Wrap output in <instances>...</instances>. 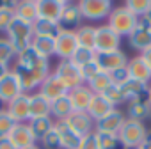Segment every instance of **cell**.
Wrapping results in <instances>:
<instances>
[{"instance_id": "6da1fadb", "label": "cell", "mask_w": 151, "mask_h": 149, "mask_svg": "<svg viewBox=\"0 0 151 149\" xmlns=\"http://www.w3.org/2000/svg\"><path fill=\"white\" fill-rule=\"evenodd\" d=\"M13 71L20 78V84H22V89H23L25 94H30L32 91L39 89V85L50 77V73H52L48 59L41 57L32 48L25 50L23 53H20L16 57Z\"/></svg>"}, {"instance_id": "4dcf8cb0", "label": "cell", "mask_w": 151, "mask_h": 149, "mask_svg": "<svg viewBox=\"0 0 151 149\" xmlns=\"http://www.w3.org/2000/svg\"><path fill=\"white\" fill-rule=\"evenodd\" d=\"M32 29H34V36H45V37H57L59 32L62 30L59 27V23L50 21V20H43V18H37L32 23Z\"/></svg>"}, {"instance_id": "277c9868", "label": "cell", "mask_w": 151, "mask_h": 149, "mask_svg": "<svg viewBox=\"0 0 151 149\" xmlns=\"http://www.w3.org/2000/svg\"><path fill=\"white\" fill-rule=\"evenodd\" d=\"M77 4L82 13V18L89 21H103L110 16L114 9V4L110 0H80Z\"/></svg>"}, {"instance_id": "e575fe53", "label": "cell", "mask_w": 151, "mask_h": 149, "mask_svg": "<svg viewBox=\"0 0 151 149\" xmlns=\"http://www.w3.org/2000/svg\"><path fill=\"white\" fill-rule=\"evenodd\" d=\"M123 6L130 13H133L137 18H142L151 7V0H128V2H124Z\"/></svg>"}, {"instance_id": "2e32d148", "label": "cell", "mask_w": 151, "mask_h": 149, "mask_svg": "<svg viewBox=\"0 0 151 149\" xmlns=\"http://www.w3.org/2000/svg\"><path fill=\"white\" fill-rule=\"evenodd\" d=\"M37 2V14L43 20H50L59 23V18L68 4V0H36Z\"/></svg>"}, {"instance_id": "d4e9b609", "label": "cell", "mask_w": 151, "mask_h": 149, "mask_svg": "<svg viewBox=\"0 0 151 149\" xmlns=\"http://www.w3.org/2000/svg\"><path fill=\"white\" fill-rule=\"evenodd\" d=\"M71 114H73V107H71V101H69L68 96H62V98L52 101V105H50V115H52V119L55 122L66 121Z\"/></svg>"}, {"instance_id": "8fae6325", "label": "cell", "mask_w": 151, "mask_h": 149, "mask_svg": "<svg viewBox=\"0 0 151 149\" xmlns=\"http://www.w3.org/2000/svg\"><path fill=\"white\" fill-rule=\"evenodd\" d=\"M128 41H130V46L137 52H146L147 48H151V27L142 20L139 18V23L135 27V30L128 36Z\"/></svg>"}, {"instance_id": "7402d4cb", "label": "cell", "mask_w": 151, "mask_h": 149, "mask_svg": "<svg viewBox=\"0 0 151 149\" xmlns=\"http://www.w3.org/2000/svg\"><path fill=\"white\" fill-rule=\"evenodd\" d=\"M55 130L59 131V137H60V145L62 149H78L80 145V140L82 137L77 133V131H73L64 121H59L55 122Z\"/></svg>"}, {"instance_id": "7c38bea8", "label": "cell", "mask_w": 151, "mask_h": 149, "mask_svg": "<svg viewBox=\"0 0 151 149\" xmlns=\"http://www.w3.org/2000/svg\"><path fill=\"white\" fill-rule=\"evenodd\" d=\"M20 94H23V89H22L20 78L16 77L14 71L7 73L4 78H0V101H4L7 105Z\"/></svg>"}, {"instance_id": "f35d334b", "label": "cell", "mask_w": 151, "mask_h": 149, "mask_svg": "<svg viewBox=\"0 0 151 149\" xmlns=\"http://www.w3.org/2000/svg\"><path fill=\"white\" fill-rule=\"evenodd\" d=\"M43 147L45 149H62V145H60V137H59V131L55 130V126H53V130L52 131H48L45 137H43Z\"/></svg>"}, {"instance_id": "1f68e13d", "label": "cell", "mask_w": 151, "mask_h": 149, "mask_svg": "<svg viewBox=\"0 0 151 149\" xmlns=\"http://www.w3.org/2000/svg\"><path fill=\"white\" fill-rule=\"evenodd\" d=\"M98 144V149H124L119 137L114 133H103V131H94L93 133Z\"/></svg>"}, {"instance_id": "bcb514c9", "label": "cell", "mask_w": 151, "mask_h": 149, "mask_svg": "<svg viewBox=\"0 0 151 149\" xmlns=\"http://www.w3.org/2000/svg\"><path fill=\"white\" fill-rule=\"evenodd\" d=\"M140 59H142V60L147 64V67L151 69V48H147L146 52H142V53H140Z\"/></svg>"}, {"instance_id": "74e56055", "label": "cell", "mask_w": 151, "mask_h": 149, "mask_svg": "<svg viewBox=\"0 0 151 149\" xmlns=\"http://www.w3.org/2000/svg\"><path fill=\"white\" fill-rule=\"evenodd\" d=\"M78 69H80V77H82V82H84V84H87L93 77H96V74L101 71L96 60L87 62V64H84V66H82V67H78Z\"/></svg>"}, {"instance_id": "4fadbf2b", "label": "cell", "mask_w": 151, "mask_h": 149, "mask_svg": "<svg viewBox=\"0 0 151 149\" xmlns=\"http://www.w3.org/2000/svg\"><path fill=\"white\" fill-rule=\"evenodd\" d=\"M124 122H126V115L121 110L114 108L103 119H100V121L94 122V131H103V133H114V135H117Z\"/></svg>"}, {"instance_id": "8d00e7d4", "label": "cell", "mask_w": 151, "mask_h": 149, "mask_svg": "<svg viewBox=\"0 0 151 149\" xmlns=\"http://www.w3.org/2000/svg\"><path fill=\"white\" fill-rule=\"evenodd\" d=\"M11 60H16V52L13 44L9 43V39L4 37V39H0V62L9 64Z\"/></svg>"}, {"instance_id": "603a6c76", "label": "cell", "mask_w": 151, "mask_h": 149, "mask_svg": "<svg viewBox=\"0 0 151 149\" xmlns=\"http://www.w3.org/2000/svg\"><path fill=\"white\" fill-rule=\"evenodd\" d=\"M147 117H151V105H149V101L146 98L128 103L126 119H132V121H137V122H144Z\"/></svg>"}, {"instance_id": "f546056e", "label": "cell", "mask_w": 151, "mask_h": 149, "mask_svg": "<svg viewBox=\"0 0 151 149\" xmlns=\"http://www.w3.org/2000/svg\"><path fill=\"white\" fill-rule=\"evenodd\" d=\"M75 34H77V39H78V46L87 48V50H94V46H96V27L82 25L75 30Z\"/></svg>"}, {"instance_id": "83f0119b", "label": "cell", "mask_w": 151, "mask_h": 149, "mask_svg": "<svg viewBox=\"0 0 151 149\" xmlns=\"http://www.w3.org/2000/svg\"><path fill=\"white\" fill-rule=\"evenodd\" d=\"M16 18L27 21V23H34L39 14H37V2L36 0H22V2H18V7L14 11Z\"/></svg>"}, {"instance_id": "3957f363", "label": "cell", "mask_w": 151, "mask_h": 149, "mask_svg": "<svg viewBox=\"0 0 151 149\" xmlns=\"http://www.w3.org/2000/svg\"><path fill=\"white\" fill-rule=\"evenodd\" d=\"M137 23H139V18H137L133 13H130L124 6L114 7L112 13H110V16L107 18V25H109L119 37H124V36L128 37V36L135 30Z\"/></svg>"}, {"instance_id": "c3c4849f", "label": "cell", "mask_w": 151, "mask_h": 149, "mask_svg": "<svg viewBox=\"0 0 151 149\" xmlns=\"http://www.w3.org/2000/svg\"><path fill=\"white\" fill-rule=\"evenodd\" d=\"M142 20H144V21H146V23H147V25L151 27V7H149V11H147V13H146V14L142 16Z\"/></svg>"}, {"instance_id": "52a82bcc", "label": "cell", "mask_w": 151, "mask_h": 149, "mask_svg": "<svg viewBox=\"0 0 151 149\" xmlns=\"http://www.w3.org/2000/svg\"><path fill=\"white\" fill-rule=\"evenodd\" d=\"M78 50V39L75 30H60L55 37V57L60 60H69Z\"/></svg>"}, {"instance_id": "30bf717a", "label": "cell", "mask_w": 151, "mask_h": 149, "mask_svg": "<svg viewBox=\"0 0 151 149\" xmlns=\"http://www.w3.org/2000/svg\"><path fill=\"white\" fill-rule=\"evenodd\" d=\"M96 62L100 66L101 71L105 73H112L119 67H126L128 64V57L123 50H114V52H103V53H96Z\"/></svg>"}, {"instance_id": "836d02e7", "label": "cell", "mask_w": 151, "mask_h": 149, "mask_svg": "<svg viewBox=\"0 0 151 149\" xmlns=\"http://www.w3.org/2000/svg\"><path fill=\"white\" fill-rule=\"evenodd\" d=\"M69 60H71L75 66H77V67H82L84 64L96 60V52H94V50H87V48L78 46V50L73 53V57H71Z\"/></svg>"}, {"instance_id": "5b68a950", "label": "cell", "mask_w": 151, "mask_h": 149, "mask_svg": "<svg viewBox=\"0 0 151 149\" xmlns=\"http://www.w3.org/2000/svg\"><path fill=\"white\" fill-rule=\"evenodd\" d=\"M146 133H147V130H146L144 122H137V121L126 119V122L119 130L117 137H119V140H121L124 149H135V147H139L142 144Z\"/></svg>"}, {"instance_id": "f1b7e54d", "label": "cell", "mask_w": 151, "mask_h": 149, "mask_svg": "<svg viewBox=\"0 0 151 149\" xmlns=\"http://www.w3.org/2000/svg\"><path fill=\"white\" fill-rule=\"evenodd\" d=\"M50 105H52V101H48L43 94L32 92L30 94V119L50 115Z\"/></svg>"}, {"instance_id": "ab89813d", "label": "cell", "mask_w": 151, "mask_h": 149, "mask_svg": "<svg viewBox=\"0 0 151 149\" xmlns=\"http://www.w3.org/2000/svg\"><path fill=\"white\" fill-rule=\"evenodd\" d=\"M14 126H16V122L13 121V117L7 112L0 114V138H2V137H9L11 131L14 130Z\"/></svg>"}, {"instance_id": "9a60e30c", "label": "cell", "mask_w": 151, "mask_h": 149, "mask_svg": "<svg viewBox=\"0 0 151 149\" xmlns=\"http://www.w3.org/2000/svg\"><path fill=\"white\" fill-rule=\"evenodd\" d=\"M37 92L43 94L48 101H55V100H59V98H62V96H68L69 89H68V87H66L57 77H55L53 73H50V77L39 85Z\"/></svg>"}, {"instance_id": "44dd1931", "label": "cell", "mask_w": 151, "mask_h": 149, "mask_svg": "<svg viewBox=\"0 0 151 149\" xmlns=\"http://www.w3.org/2000/svg\"><path fill=\"white\" fill-rule=\"evenodd\" d=\"M126 69L130 73V78L132 80H139V82H144V84H149L151 82V69L140 59V55H137L133 59H128Z\"/></svg>"}, {"instance_id": "7a4b0ae2", "label": "cell", "mask_w": 151, "mask_h": 149, "mask_svg": "<svg viewBox=\"0 0 151 149\" xmlns=\"http://www.w3.org/2000/svg\"><path fill=\"white\" fill-rule=\"evenodd\" d=\"M6 34H7V39L13 44L16 57H18L20 53H23L25 50L30 48V43L34 37V29H32V23H27L20 18H14L13 23L9 25V29L6 30Z\"/></svg>"}, {"instance_id": "f907efd6", "label": "cell", "mask_w": 151, "mask_h": 149, "mask_svg": "<svg viewBox=\"0 0 151 149\" xmlns=\"http://www.w3.org/2000/svg\"><path fill=\"white\" fill-rule=\"evenodd\" d=\"M2 112H6V103L0 101V114H2Z\"/></svg>"}, {"instance_id": "8992f818", "label": "cell", "mask_w": 151, "mask_h": 149, "mask_svg": "<svg viewBox=\"0 0 151 149\" xmlns=\"http://www.w3.org/2000/svg\"><path fill=\"white\" fill-rule=\"evenodd\" d=\"M53 74L68 87V89H75L82 85V77H80V69L75 66L71 60H59V64L53 69Z\"/></svg>"}, {"instance_id": "f5cc1de1", "label": "cell", "mask_w": 151, "mask_h": 149, "mask_svg": "<svg viewBox=\"0 0 151 149\" xmlns=\"http://www.w3.org/2000/svg\"><path fill=\"white\" fill-rule=\"evenodd\" d=\"M135 149H139V147H135Z\"/></svg>"}, {"instance_id": "cb8c5ba5", "label": "cell", "mask_w": 151, "mask_h": 149, "mask_svg": "<svg viewBox=\"0 0 151 149\" xmlns=\"http://www.w3.org/2000/svg\"><path fill=\"white\" fill-rule=\"evenodd\" d=\"M114 110V107L101 96V94H94L91 103H89V108H87V114L91 115V119L96 122L100 119H103L107 114H110Z\"/></svg>"}, {"instance_id": "ba28073f", "label": "cell", "mask_w": 151, "mask_h": 149, "mask_svg": "<svg viewBox=\"0 0 151 149\" xmlns=\"http://www.w3.org/2000/svg\"><path fill=\"white\" fill-rule=\"evenodd\" d=\"M119 46H121V37L107 23L101 27H96V46H94L96 53L114 52V50H119Z\"/></svg>"}, {"instance_id": "ffe728a7", "label": "cell", "mask_w": 151, "mask_h": 149, "mask_svg": "<svg viewBox=\"0 0 151 149\" xmlns=\"http://www.w3.org/2000/svg\"><path fill=\"white\" fill-rule=\"evenodd\" d=\"M121 87V92H123V100L124 103H132V101H137V100H142V96L147 94V89L149 85L144 84V82H139V80H128L124 82Z\"/></svg>"}, {"instance_id": "484cf974", "label": "cell", "mask_w": 151, "mask_h": 149, "mask_svg": "<svg viewBox=\"0 0 151 149\" xmlns=\"http://www.w3.org/2000/svg\"><path fill=\"white\" fill-rule=\"evenodd\" d=\"M27 124H29V128H30L34 138H36V140H43V137H45L48 131L53 130L55 121L52 119V115H46V117H34V119H30Z\"/></svg>"}, {"instance_id": "f6af8a7d", "label": "cell", "mask_w": 151, "mask_h": 149, "mask_svg": "<svg viewBox=\"0 0 151 149\" xmlns=\"http://www.w3.org/2000/svg\"><path fill=\"white\" fill-rule=\"evenodd\" d=\"M139 149H151V131L146 133V137H144L142 144L139 145Z\"/></svg>"}, {"instance_id": "b9f144b4", "label": "cell", "mask_w": 151, "mask_h": 149, "mask_svg": "<svg viewBox=\"0 0 151 149\" xmlns=\"http://www.w3.org/2000/svg\"><path fill=\"white\" fill-rule=\"evenodd\" d=\"M110 78H112V84H116V85H123L124 82L130 80V73H128L126 67H119V69H116V71L110 73Z\"/></svg>"}, {"instance_id": "816d5d0a", "label": "cell", "mask_w": 151, "mask_h": 149, "mask_svg": "<svg viewBox=\"0 0 151 149\" xmlns=\"http://www.w3.org/2000/svg\"><path fill=\"white\" fill-rule=\"evenodd\" d=\"M27 149H41V147H39L37 144H34V145H30V147H27Z\"/></svg>"}, {"instance_id": "7dc6e473", "label": "cell", "mask_w": 151, "mask_h": 149, "mask_svg": "<svg viewBox=\"0 0 151 149\" xmlns=\"http://www.w3.org/2000/svg\"><path fill=\"white\" fill-rule=\"evenodd\" d=\"M13 69H11V66L9 64H6V62H0V78H4L7 73H11Z\"/></svg>"}, {"instance_id": "ac0fdd59", "label": "cell", "mask_w": 151, "mask_h": 149, "mask_svg": "<svg viewBox=\"0 0 151 149\" xmlns=\"http://www.w3.org/2000/svg\"><path fill=\"white\" fill-rule=\"evenodd\" d=\"M64 122L73 131H77L80 137H86V135L94 133V121L91 119V115L87 112H73Z\"/></svg>"}, {"instance_id": "681fc988", "label": "cell", "mask_w": 151, "mask_h": 149, "mask_svg": "<svg viewBox=\"0 0 151 149\" xmlns=\"http://www.w3.org/2000/svg\"><path fill=\"white\" fill-rule=\"evenodd\" d=\"M146 100L149 101V105H151V85H149V89H147V94H146Z\"/></svg>"}, {"instance_id": "60d3db41", "label": "cell", "mask_w": 151, "mask_h": 149, "mask_svg": "<svg viewBox=\"0 0 151 149\" xmlns=\"http://www.w3.org/2000/svg\"><path fill=\"white\" fill-rule=\"evenodd\" d=\"M14 18H16L14 11L0 7V32H6V30L9 29V25L13 23V20H14Z\"/></svg>"}, {"instance_id": "5bb4252c", "label": "cell", "mask_w": 151, "mask_h": 149, "mask_svg": "<svg viewBox=\"0 0 151 149\" xmlns=\"http://www.w3.org/2000/svg\"><path fill=\"white\" fill-rule=\"evenodd\" d=\"M84 18H82V13L78 9V4L77 2H68L60 18H59V27L62 30H77L78 27H82L84 23Z\"/></svg>"}, {"instance_id": "ee69618b", "label": "cell", "mask_w": 151, "mask_h": 149, "mask_svg": "<svg viewBox=\"0 0 151 149\" xmlns=\"http://www.w3.org/2000/svg\"><path fill=\"white\" fill-rule=\"evenodd\" d=\"M0 149H16V147H14V144L11 142L9 137H2L0 138Z\"/></svg>"}, {"instance_id": "9c48e42d", "label": "cell", "mask_w": 151, "mask_h": 149, "mask_svg": "<svg viewBox=\"0 0 151 149\" xmlns=\"http://www.w3.org/2000/svg\"><path fill=\"white\" fill-rule=\"evenodd\" d=\"M6 112L13 117L16 124L29 122L30 121V94L23 92L18 98H14L13 101H9L6 105Z\"/></svg>"}, {"instance_id": "7bdbcfd3", "label": "cell", "mask_w": 151, "mask_h": 149, "mask_svg": "<svg viewBox=\"0 0 151 149\" xmlns=\"http://www.w3.org/2000/svg\"><path fill=\"white\" fill-rule=\"evenodd\" d=\"M78 149H98V144H96V138H94V135L91 133V135H86V137H82Z\"/></svg>"}, {"instance_id": "d6986e66", "label": "cell", "mask_w": 151, "mask_h": 149, "mask_svg": "<svg viewBox=\"0 0 151 149\" xmlns=\"http://www.w3.org/2000/svg\"><path fill=\"white\" fill-rule=\"evenodd\" d=\"M9 138H11V142L14 144L16 149H27V147H30V145L36 144V138H34V135H32V131H30V128H29L27 122L16 124L14 130L11 131Z\"/></svg>"}, {"instance_id": "e0dca14e", "label": "cell", "mask_w": 151, "mask_h": 149, "mask_svg": "<svg viewBox=\"0 0 151 149\" xmlns=\"http://www.w3.org/2000/svg\"><path fill=\"white\" fill-rule=\"evenodd\" d=\"M93 96H94V92H93L86 84L75 87V89H69L68 98H69V101H71L73 112H87Z\"/></svg>"}, {"instance_id": "d6a6232c", "label": "cell", "mask_w": 151, "mask_h": 149, "mask_svg": "<svg viewBox=\"0 0 151 149\" xmlns=\"http://www.w3.org/2000/svg\"><path fill=\"white\" fill-rule=\"evenodd\" d=\"M94 94H101L109 85H112V78H110V73H105V71H100L96 77H93L87 84H86Z\"/></svg>"}, {"instance_id": "4316f807", "label": "cell", "mask_w": 151, "mask_h": 149, "mask_svg": "<svg viewBox=\"0 0 151 149\" xmlns=\"http://www.w3.org/2000/svg\"><path fill=\"white\" fill-rule=\"evenodd\" d=\"M30 48L39 53L45 59H50L52 55H55V37H45V36H34Z\"/></svg>"}, {"instance_id": "d590c367", "label": "cell", "mask_w": 151, "mask_h": 149, "mask_svg": "<svg viewBox=\"0 0 151 149\" xmlns=\"http://www.w3.org/2000/svg\"><path fill=\"white\" fill-rule=\"evenodd\" d=\"M101 96L116 108L117 105H121V103H124V100H123V92H121V87L119 85H116V84H112V85H109L103 92H101Z\"/></svg>"}]
</instances>
